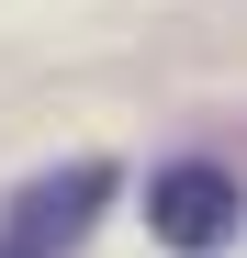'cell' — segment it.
<instances>
[{
	"instance_id": "obj_2",
	"label": "cell",
	"mask_w": 247,
	"mask_h": 258,
	"mask_svg": "<svg viewBox=\"0 0 247 258\" xmlns=\"http://www.w3.org/2000/svg\"><path fill=\"white\" fill-rule=\"evenodd\" d=\"M146 225L169 247H225L236 236V180L225 168H157L146 180Z\"/></svg>"
},
{
	"instance_id": "obj_1",
	"label": "cell",
	"mask_w": 247,
	"mask_h": 258,
	"mask_svg": "<svg viewBox=\"0 0 247 258\" xmlns=\"http://www.w3.org/2000/svg\"><path fill=\"white\" fill-rule=\"evenodd\" d=\"M101 202H112V157H68L56 180H34V191L12 202V247H23V258H45V247H68V236L90 225Z\"/></svg>"
}]
</instances>
